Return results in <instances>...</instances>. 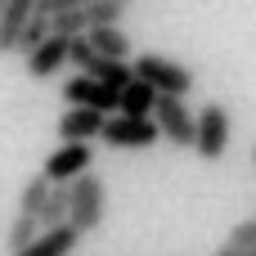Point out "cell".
<instances>
[{
  "label": "cell",
  "mask_w": 256,
  "mask_h": 256,
  "mask_svg": "<svg viewBox=\"0 0 256 256\" xmlns=\"http://www.w3.org/2000/svg\"><path fill=\"white\" fill-rule=\"evenodd\" d=\"M104 212H108V194L94 171H86L81 180L68 184V225L76 234H94L104 225Z\"/></svg>",
  "instance_id": "1"
},
{
  "label": "cell",
  "mask_w": 256,
  "mask_h": 256,
  "mask_svg": "<svg viewBox=\"0 0 256 256\" xmlns=\"http://www.w3.org/2000/svg\"><path fill=\"white\" fill-rule=\"evenodd\" d=\"M130 68H135V76L140 81H148L158 94H176V99H184L189 90H194V68H184V63H176V58H166V54H140V58H130Z\"/></svg>",
  "instance_id": "2"
},
{
  "label": "cell",
  "mask_w": 256,
  "mask_h": 256,
  "mask_svg": "<svg viewBox=\"0 0 256 256\" xmlns=\"http://www.w3.org/2000/svg\"><path fill=\"white\" fill-rule=\"evenodd\" d=\"M230 130H234V122H230V108L225 104H202L198 108V135H194V153L202 158V162H220L225 158V148H230Z\"/></svg>",
  "instance_id": "3"
},
{
  "label": "cell",
  "mask_w": 256,
  "mask_h": 256,
  "mask_svg": "<svg viewBox=\"0 0 256 256\" xmlns=\"http://www.w3.org/2000/svg\"><path fill=\"white\" fill-rule=\"evenodd\" d=\"M153 122L162 130V140H171L176 148H194V135H198V112L176 99V94H158V108H153Z\"/></svg>",
  "instance_id": "4"
},
{
  "label": "cell",
  "mask_w": 256,
  "mask_h": 256,
  "mask_svg": "<svg viewBox=\"0 0 256 256\" xmlns=\"http://www.w3.org/2000/svg\"><path fill=\"white\" fill-rule=\"evenodd\" d=\"M99 140L108 148H153L162 140V130H158L153 117H122V112H112L104 122V135Z\"/></svg>",
  "instance_id": "5"
},
{
  "label": "cell",
  "mask_w": 256,
  "mask_h": 256,
  "mask_svg": "<svg viewBox=\"0 0 256 256\" xmlns=\"http://www.w3.org/2000/svg\"><path fill=\"white\" fill-rule=\"evenodd\" d=\"M94 166V148L90 144H58L50 158H45V180L50 184H72V180H81L86 171Z\"/></svg>",
  "instance_id": "6"
},
{
  "label": "cell",
  "mask_w": 256,
  "mask_h": 256,
  "mask_svg": "<svg viewBox=\"0 0 256 256\" xmlns=\"http://www.w3.org/2000/svg\"><path fill=\"white\" fill-rule=\"evenodd\" d=\"M63 104L68 108H99V112H117V90H108L104 81H94V76H86V72H76V76H68L63 81Z\"/></svg>",
  "instance_id": "7"
},
{
  "label": "cell",
  "mask_w": 256,
  "mask_h": 256,
  "mask_svg": "<svg viewBox=\"0 0 256 256\" xmlns=\"http://www.w3.org/2000/svg\"><path fill=\"white\" fill-rule=\"evenodd\" d=\"M104 122H108V112H99V108H63L58 140L63 144H90L104 135Z\"/></svg>",
  "instance_id": "8"
},
{
  "label": "cell",
  "mask_w": 256,
  "mask_h": 256,
  "mask_svg": "<svg viewBox=\"0 0 256 256\" xmlns=\"http://www.w3.org/2000/svg\"><path fill=\"white\" fill-rule=\"evenodd\" d=\"M32 18H36V0H4V14H0V54L18 50V36H22V27Z\"/></svg>",
  "instance_id": "9"
},
{
  "label": "cell",
  "mask_w": 256,
  "mask_h": 256,
  "mask_svg": "<svg viewBox=\"0 0 256 256\" xmlns=\"http://www.w3.org/2000/svg\"><path fill=\"white\" fill-rule=\"evenodd\" d=\"M68 68V36H54L50 32V40L36 50V54H27V72L36 76V81H45V76H54V72H63Z\"/></svg>",
  "instance_id": "10"
},
{
  "label": "cell",
  "mask_w": 256,
  "mask_h": 256,
  "mask_svg": "<svg viewBox=\"0 0 256 256\" xmlns=\"http://www.w3.org/2000/svg\"><path fill=\"white\" fill-rule=\"evenodd\" d=\"M76 243H81V234L72 225H58V230H45L32 248H22L14 256H68V252H76Z\"/></svg>",
  "instance_id": "11"
},
{
  "label": "cell",
  "mask_w": 256,
  "mask_h": 256,
  "mask_svg": "<svg viewBox=\"0 0 256 256\" xmlns=\"http://www.w3.org/2000/svg\"><path fill=\"white\" fill-rule=\"evenodd\" d=\"M153 108H158V90L148 81H140V76L117 94V112L122 117H153Z\"/></svg>",
  "instance_id": "12"
},
{
  "label": "cell",
  "mask_w": 256,
  "mask_h": 256,
  "mask_svg": "<svg viewBox=\"0 0 256 256\" xmlns=\"http://www.w3.org/2000/svg\"><path fill=\"white\" fill-rule=\"evenodd\" d=\"M86 76H94V81H104L108 90L122 94V90L135 81V68H130V58H94V68H90Z\"/></svg>",
  "instance_id": "13"
},
{
  "label": "cell",
  "mask_w": 256,
  "mask_h": 256,
  "mask_svg": "<svg viewBox=\"0 0 256 256\" xmlns=\"http://www.w3.org/2000/svg\"><path fill=\"white\" fill-rule=\"evenodd\" d=\"M90 45L99 58H130V36L122 27H94L90 32Z\"/></svg>",
  "instance_id": "14"
},
{
  "label": "cell",
  "mask_w": 256,
  "mask_h": 256,
  "mask_svg": "<svg viewBox=\"0 0 256 256\" xmlns=\"http://www.w3.org/2000/svg\"><path fill=\"white\" fill-rule=\"evenodd\" d=\"M40 234H45L40 216H27V212H18V216H14V225H9V234H4V243H9V256L22 252V248H32Z\"/></svg>",
  "instance_id": "15"
},
{
  "label": "cell",
  "mask_w": 256,
  "mask_h": 256,
  "mask_svg": "<svg viewBox=\"0 0 256 256\" xmlns=\"http://www.w3.org/2000/svg\"><path fill=\"white\" fill-rule=\"evenodd\" d=\"M50 180L45 176H32L27 184H22V194H18V212H27V216H40V207H45V198H50Z\"/></svg>",
  "instance_id": "16"
},
{
  "label": "cell",
  "mask_w": 256,
  "mask_h": 256,
  "mask_svg": "<svg viewBox=\"0 0 256 256\" xmlns=\"http://www.w3.org/2000/svg\"><path fill=\"white\" fill-rule=\"evenodd\" d=\"M40 225H45V230L68 225V184H54V189H50V198H45V207H40Z\"/></svg>",
  "instance_id": "17"
},
{
  "label": "cell",
  "mask_w": 256,
  "mask_h": 256,
  "mask_svg": "<svg viewBox=\"0 0 256 256\" xmlns=\"http://www.w3.org/2000/svg\"><path fill=\"white\" fill-rule=\"evenodd\" d=\"M50 32L54 36H90V18H86V9H68V14H58V18H50Z\"/></svg>",
  "instance_id": "18"
},
{
  "label": "cell",
  "mask_w": 256,
  "mask_h": 256,
  "mask_svg": "<svg viewBox=\"0 0 256 256\" xmlns=\"http://www.w3.org/2000/svg\"><path fill=\"white\" fill-rule=\"evenodd\" d=\"M45 40H50V18H40V14H36V18L22 27V36H18V50H14V54H22V58H27V54H36Z\"/></svg>",
  "instance_id": "19"
},
{
  "label": "cell",
  "mask_w": 256,
  "mask_h": 256,
  "mask_svg": "<svg viewBox=\"0 0 256 256\" xmlns=\"http://www.w3.org/2000/svg\"><path fill=\"white\" fill-rule=\"evenodd\" d=\"M122 14H126V4H117V0H94V4H86L90 32H94V27H122Z\"/></svg>",
  "instance_id": "20"
},
{
  "label": "cell",
  "mask_w": 256,
  "mask_h": 256,
  "mask_svg": "<svg viewBox=\"0 0 256 256\" xmlns=\"http://www.w3.org/2000/svg\"><path fill=\"white\" fill-rule=\"evenodd\" d=\"M94 58H99V54H94L90 36H72V40H68V68H72V72H90Z\"/></svg>",
  "instance_id": "21"
},
{
  "label": "cell",
  "mask_w": 256,
  "mask_h": 256,
  "mask_svg": "<svg viewBox=\"0 0 256 256\" xmlns=\"http://www.w3.org/2000/svg\"><path fill=\"white\" fill-rule=\"evenodd\" d=\"M230 248H243V252L256 256V220H238L234 230H230V238H225Z\"/></svg>",
  "instance_id": "22"
},
{
  "label": "cell",
  "mask_w": 256,
  "mask_h": 256,
  "mask_svg": "<svg viewBox=\"0 0 256 256\" xmlns=\"http://www.w3.org/2000/svg\"><path fill=\"white\" fill-rule=\"evenodd\" d=\"M86 4H94V0H36V14H40V18H58V14L86 9Z\"/></svg>",
  "instance_id": "23"
},
{
  "label": "cell",
  "mask_w": 256,
  "mask_h": 256,
  "mask_svg": "<svg viewBox=\"0 0 256 256\" xmlns=\"http://www.w3.org/2000/svg\"><path fill=\"white\" fill-rule=\"evenodd\" d=\"M212 256H252V252H243V248H230V243H220V248H216Z\"/></svg>",
  "instance_id": "24"
},
{
  "label": "cell",
  "mask_w": 256,
  "mask_h": 256,
  "mask_svg": "<svg viewBox=\"0 0 256 256\" xmlns=\"http://www.w3.org/2000/svg\"><path fill=\"white\" fill-rule=\"evenodd\" d=\"M117 4H126V9H130V4H135V0H117Z\"/></svg>",
  "instance_id": "25"
},
{
  "label": "cell",
  "mask_w": 256,
  "mask_h": 256,
  "mask_svg": "<svg viewBox=\"0 0 256 256\" xmlns=\"http://www.w3.org/2000/svg\"><path fill=\"white\" fill-rule=\"evenodd\" d=\"M0 14H4V0H0Z\"/></svg>",
  "instance_id": "26"
}]
</instances>
